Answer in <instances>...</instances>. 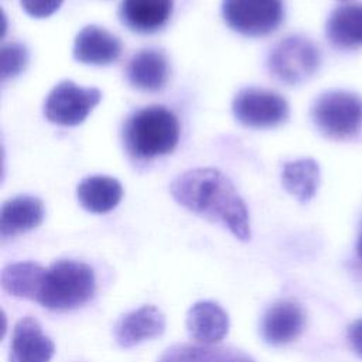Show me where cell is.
Returning <instances> with one entry per match:
<instances>
[{"label": "cell", "mask_w": 362, "mask_h": 362, "mask_svg": "<svg viewBox=\"0 0 362 362\" xmlns=\"http://www.w3.org/2000/svg\"><path fill=\"white\" fill-rule=\"evenodd\" d=\"M174 199L191 212L219 222L239 240L250 239L246 204L230 180L215 168H192L177 175L170 184Z\"/></svg>", "instance_id": "6da1fadb"}, {"label": "cell", "mask_w": 362, "mask_h": 362, "mask_svg": "<svg viewBox=\"0 0 362 362\" xmlns=\"http://www.w3.org/2000/svg\"><path fill=\"white\" fill-rule=\"evenodd\" d=\"M180 140L177 116L164 106L151 105L133 112L123 126V144L136 160H151L171 153Z\"/></svg>", "instance_id": "7a4b0ae2"}, {"label": "cell", "mask_w": 362, "mask_h": 362, "mask_svg": "<svg viewBox=\"0 0 362 362\" xmlns=\"http://www.w3.org/2000/svg\"><path fill=\"white\" fill-rule=\"evenodd\" d=\"M93 269L76 260H58L45 269L35 303L52 311L75 310L95 294Z\"/></svg>", "instance_id": "3957f363"}, {"label": "cell", "mask_w": 362, "mask_h": 362, "mask_svg": "<svg viewBox=\"0 0 362 362\" xmlns=\"http://www.w3.org/2000/svg\"><path fill=\"white\" fill-rule=\"evenodd\" d=\"M310 115L322 136L346 140L362 130V98L348 90H329L314 100Z\"/></svg>", "instance_id": "277c9868"}, {"label": "cell", "mask_w": 362, "mask_h": 362, "mask_svg": "<svg viewBox=\"0 0 362 362\" xmlns=\"http://www.w3.org/2000/svg\"><path fill=\"white\" fill-rule=\"evenodd\" d=\"M321 65L318 47L303 35H288L270 51L267 66L280 82L294 86L310 79Z\"/></svg>", "instance_id": "5b68a950"}, {"label": "cell", "mask_w": 362, "mask_h": 362, "mask_svg": "<svg viewBox=\"0 0 362 362\" xmlns=\"http://www.w3.org/2000/svg\"><path fill=\"white\" fill-rule=\"evenodd\" d=\"M225 23L246 37H264L276 31L284 18L283 0H223Z\"/></svg>", "instance_id": "8992f818"}, {"label": "cell", "mask_w": 362, "mask_h": 362, "mask_svg": "<svg viewBox=\"0 0 362 362\" xmlns=\"http://www.w3.org/2000/svg\"><path fill=\"white\" fill-rule=\"evenodd\" d=\"M235 119L250 129H270L283 124L290 115L287 100L267 89L243 88L232 100Z\"/></svg>", "instance_id": "52a82bcc"}, {"label": "cell", "mask_w": 362, "mask_h": 362, "mask_svg": "<svg viewBox=\"0 0 362 362\" xmlns=\"http://www.w3.org/2000/svg\"><path fill=\"white\" fill-rule=\"evenodd\" d=\"M100 99L102 93L96 88H82L72 81H61L48 93L44 115L54 124L76 126L88 117Z\"/></svg>", "instance_id": "ba28073f"}, {"label": "cell", "mask_w": 362, "mask_h": 362, "mask_svg": "<svg viewBox=\"0 0 362 362\" xmlns=\"http://www.w3.org/2000/svg\"><path fill=\"white\" fill-rule=\"evenodd\" d=\"M305 327V314L303 308L288 300H280L272 304L263 314L260 334L266 344L280 346L297 339Z\"/></svg>", "instance_id": "9c48e42d"}, {"label": "cell", "mask_w": 362, "mask_h": 362, "mask_svg": "<svg viewBox=\"0 0 362 362\" xmlns=\"http://www.w3.org/2000/svg\"><path fill=\"white\" fill-rule=\"evenodd\" d=\"M55 345L33 317L20 318L11 334L8 362H49Z\"/></svg>", "instance_id": "30bf717a"}, {"label": "cell", "mask_w": 362, "mask_h": 362, "mask_svg": "<svg viewBox=\"0 0 362 362\" xmlns=\"http://www.w3.org/2000/svg\"><path fill=\"white\" fill-rule=\"evenodd\" d=\"M165 329V317L156 305H141L122 315L113 328L119 346L132 348L160 337Z\"/></svg>", "instance_id": "8fae6325"}, {"label": "cell", "mask_w": 362, "mask_h": 362, "mask_svg": "<svg viewBox=\"0 0 362 362\" xmlns=\"http://www.w3.org/2000/svg\"><path fill=\"white\" fill-rule=\"evenodd\" d=\"M74 58L86 65H109L122 54L120 40L98 25L83 27L75 37Z\"/></svg>", "instance_id": "7c38bea8"}, {"label": "cell", "mask_w": 362, "mask_h": 362, "mask_svg": "<svg viewBox=\"0 0 362 362\" xmlns=\"http://www.w3.org/2000/svg\"><path fill=\"white\" fill-rule=\"evenodd\" d=\"M187 331L198 344L216 345L229 331L226 311L214 301H198L187 313Z\"/></svg>", "instance_id": "4fadbf2b"}, {"label": "cell", "mask_w": 362, "mask_h": 362, "mask_svg": "<svg viewBox=\"0 0 362 362\" xmlns=\"http://www.w3.org/2000/svg\"><path fill=\"white\" fill-rule=\"evenodd\" d=\"M45 208L41 199L31 195H18L6 201L0 211L1 239L14 238L40 226Z\"/></svg>", "instance_id": "5bb4252c"}, {"label": "cell", "mask_w": 362, "mask_h": 362, "mask_svg": "<svg viewBox=\"0 0 362 362\" xmlns=\"http://www.w3.org/2000/svg\"><path fill=\"white\" fill-rule=\"evenodd\" d=\"M173 13V0H123L120 21L132 31L151 34L161 30Z\"/></svg>", "instance_id": "9a60e30c"}, {"label": "cell", "mask_w": 362, "mask_h": 362, "mask_svg": "<svg viewBox=\"0 0 362 362\" xmlns=\"http://www.w3.org/2000/svg\"><path fill=\"white\" fill-rule=\"evenodd\" d=\"M170 74L168 61L161 51L143 49L132 57L126 68L129 83L144 92H156L164 88Z\"/></svg>", "instance_id": "2e32d148"}, {"label": "cell", "mask_w": 362, "mask_h": 362, "mask_svg": "<svg viewBox=\"0 0 362 362\" xmlns=\"http://www.w3.org/2000/svg\"><path fill=\"white\" fill-rule=\"evenodd\" d=\"M328 41L339 49L362 47V4H342L331 11L325 23Z\"/></svg>", "instance_id": "e0dca14e"}, {"label": "cell", "mask_w": 362, "mask_h": 362, "mask_svg": "<svg viewBox=\"0 0 362 362\" xmlns=\"http://www.w3.org/2000/svg\"><path fill=\"white\" fill-rule=\"evenodd\" d=\"M123 195L122 184L112 177L92 175L83 178L76 188L82 208L92 214H106L116 208Z\"/></svg>", "instance_id": "ac0fdd59"}, {"label": "cell", "mask_w": 362, "mask_h": 362, "mask_svg": "<svg viewBox=\"0 0 362 362\" xmlns=\"http://www.w3.org/2000/svg\"><path fill=\"white\" fill-rule=\"evenodd\" d=\"M157 362H255L245 352L218 345H173Z\"/></svg>", "instance_id": "d6986e66"}, {"label": "cell", "mask_w": 362, "mask_h": 362, "mask_svg": "<svg viewBox=\"0 0 362 362\" xmlns=\"http://www.w3.org/2000/svg\"><path fill=\"white\" fill-rule=\"evenodd\" d=\"M45 267L33 262H18L1 270L0 283L6 293L18 298L37 300Z\"/></svg>", "instance_id": "ffe728a7"}, {"label": "cell", "mask_w": 362, "mask_h": 362, "mask_svg": "<svg viewBox=\"0 0 362 362\" xmlns=\"http://www.w3.org/2000/svg\"><path fill=\"white\" fill-rule=\"evenodd\" d=\"M284 189L300 202H308L320 184V167L313 158H301L286 163L281 171Z\"/></svg>", "instance_id": "44dd1931"}, {"label": "cell", "mask_w": 362, "mask_h": 362, "mask_svg": "<svg viewBox=\"0 0 362 362\" xmlns=\"http://www.w3.org/2000/svg\"><path fill=\"white\" fill-rule=\"evenodd\" d=\"M28 64V51L20 42H8L0 51V78L7 81L20 75Z\"/></svg>", "instance_id": "7402d4cb"}, {"label": "cell", "mask_w": 362, "mask_h": 362, "mask_svg": "<svg viewBox=\"0 0 362 362\" xmlns=\"http://www.w3.org/2000/svg\"><path fill=\"white\" fill-rule=\"evenodd\" d=\"M64 0H20L24 11L34 18H45L54 14Z\"/></svg>", "instance_id": "603a6c76"}, {"label": "cell", "mask_w": 362, "mask_h": 362, "mask_svg": "<svg viewBox=\"0 0 362 362\" xmlns=\"http://www.w3.org/2000/svg\"><path fill=\"white\" fill-rule=\"evenodd\" d=\"M346 339L351 349L362 358V318L354 321L346 329Z\"/></svg>", "instance_id": "cb8c5ba5"}, {"label": "cell", "mask_w": 362, "mask_h": 362, "mask_svg": "<svg viewBox=\"0 0 362 362\" xmlns=\"http://www.w3.org/2000/svg\"><path fill=\"white\" fill-rule=\"evenodd\" d=\"M356 252H358V256L362 259V235H361V238H359V240H358V245H356Z\"/></svg>", "instance_id": "d4e9b609"}]
</instances>
